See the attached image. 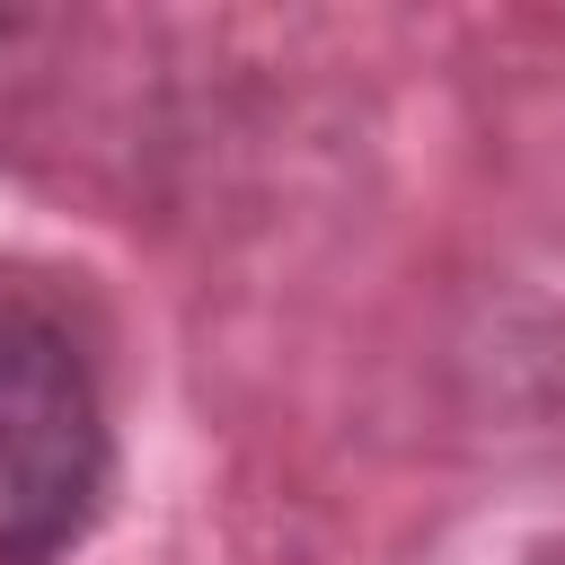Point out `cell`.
Segmentation results:
<instances>
[{"mask_svg":"<svg viewBox=\"0 0 565 565\" xmlns=\"http://www.w3.org/2000/svg\"><path fill=\"white\" fill-rule=\"evenodd\" d=\"M521 565H565V547H539V556H521Z\"/></svg>","mask_w":565,"mask_h":565,"instance_id":"obj_2","label":"cell"},{"mask_svg":"<svg viewBox=\"0 0 565 565\" xmlns=\"http://www.w3.org/2000/svg\"><path fill=\"white\" fill-rule=\"evenodd\" d=\"M115 494L97 353L53 300L0 291V565H62Z\"/></svg>","mask_w":565,"mask_h":565,"instance_id":"obj_1","label":"cell"}]
</instances>
